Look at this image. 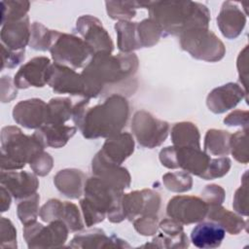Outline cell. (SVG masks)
Here are the masks:
<instances>
[{"label": "cell", "instance_id": "ffe728a7", "mask_svg": "<svg viewBox=\"0 0 249 249\" xmlns=\"http://www.w3.org/2000/svg\"><path fill=\"white\" fill-rule=\"evenodd\" d=\"M92 175L106 181L114 187L124 191L129 188L131 176L128 170L119 164L103 159L97 152L91 160Z\"/></svg>", "mask_w": 249, "mask_h": 249}, {"label": "cell", "instance_id": "9c48e42d", "mask_svg": "<svg viewBox=\"0 0 249 249\" xmlns=\"http://www.w3.org/2000/svg\"><path fill=\"white\" fill-rule=\"evenodd\" d=\"M170 125L145 110L136 111L131 121V131L138 144L154 149L160 146L167 138Z\"/></svg>", "mask_w": 249, "mask_h": 249}, {"label": "cell", "instance_id": "4fadbf2b", "mask_svg": "<svg viewBox=\"0 0 249 249\" xmlns=\"http://www.w3.org/2000/svg\"><path fill=\"white\" fill-rule=\"evenodd\" d=\"M75 30L91 48L94 54L98 53H112L114 51L111 36L97 18L91 15L81 16L76 21Z\"/></svg>", "mask_w": 249, "mask_h": 249}, {"label": "cell", "instance_id": "e575fe53", "mask_svg": "<svg viewBox=\"0 0 249 249\" xmlns=\"http://www.w3.org/2000/svg\"><path fill=\"white\" fill-rule=\"evenodd\" d=\"M55 30H51L43 23L34 21L31 24L29 47L35 51H49L53 41Z\"/></svg>", "mask_w": 249, "mask_h": 249}, {"label": "cell", "instance_id": "52a82bcc", "mask_svg": "<svg viewBox=\"0 0 249 249\" xmlns=\"http://www.w3.org/2000/svg\"><path fill=\"white\" fill-rule=\"evenodd\" d=\"M123 195L124 191L94 175L86 181L84 197L98 211L105 214L111 223H121L124 221L121 213Z\"/></svg>", "mask_w": 249, "mask_h": 249}, {"label": "cell", "instance_id": "ab89813d", "mask_svg": "<svg viewBox=\"0 0 249 249\" xmlns=\"http://www.w3.org/2000/svg\"><path fill=\"white\" fill-rule=\"evenodd\" d=\"M190 245L189 238L184 232L177 236H170L160 232L152 239V242L149 244L143 245V247H156V248H188Z\"/></svg>", "mask_w": 249, "mask_h": 249}, {"label": "cell", "instance_id": "b9f144b4", "mask_svg": "<svg viewBox=\"0 0 249 249\" xmlns=\"http://www.w3.org/2000/svg\"><path fill=\"white\" fill-rule=\"evenodd\" d=\"M132 223L134 230L139 234L151 236L158 232L160 222L158 215H142L135 218Z\"/></svg>", "mask_w": 249, "mask_h": 249}, {"label": "cell", "instance_id": "7402d4cb", "mask_svg": "<svg viewBox=\"0 0 249 249\" xmlns=\"http://www.w3.org/2000/svg\"><path fill=\"white\" fill-rule=\"evenodd\" d=\"M134 147L133 136L129 132L122 131L106 138L98 153L106 160L121 165L133 154Z\"/></svg>", "mask_w": 249, "mask_h": 249}, {"label": "cell", "instance_id": "f907efd6", "mask_svg": "<svg viewBox=\"0 0 249 249\" xmlns=\"http://www.w3.org/2000/svg\"><path fill=\"white\" fill-rule=\"evenodd\" d=\"M248 46H245L243 50L239 53L236 60V67L238 72V79L241 83V87L247 92V81H248Z\"/></svg>", "mask_w": 249, "mask_h": 249}, {"label": "cell", "instance_id": "bcb514c9", "mask_svg": "<svg viewBox=\"0 0 249 249\" xmlns=\"http://www.w3.org/2000/svg\"><path fill=\"white\" fill-rule=\"evenodd\" d=\"M29 165L34 174L38 176H46L53 166V159L49 153L43 151L30 161Z\"/></svg>", "mask_w": 249, "mask_h": 249}, {"label": "cell", "instance_id": "277c9868", "mask_svg": "<svg viewBox=\"0 0 249 249\" xmlns=\"http://www.w3.org/2000/svg\"><path fill=\"white\" fill-rule=\"evenodd\" d=\"M0 141L1 170H20L45 149L33 134H24L15 125L1 129Z\"/></svg>", "mask_w": 249, "mask_h": 249}, {"label": "cell", "instance_id": "f35d334b", "mask_svg": "<svg viewBox=\"0 0 249 249\" xmlns=\"http://www.w3.org/2000/svg\"><path fill=\"white\" fill-rule=\"evenodd\" d=\"M59 220L64 222L72 232L81 231L85 227V223L82 219L78 206L70 201H63Z\"/></svg>", "mask_w": 249, "mask_h": 249}, {"label": "cell", "instance_id": "1f68e13d", "mask_svg": "<svg viewBox=\"0 0 249 249\" xmlns=\"http://www.w3.org/2000/svg\"><path fill=\"white\" fill-rule=\"evenodd\" d=\"M105 6L107 15L118 21L130 20L141 8L139 1H106Z\"/></svg>", "mask_w": 249, "mask_h": 249}, {"label": "cell", "instance_id": "5b68a950", "mask_svg": "<svg viewBox=\"0 0 249 249\" xmlns=\"http://www.w3.org/2000/svg\"><path fill=\"white\" fill-rule=\"evenodd\" d=\"M49 51L53 63L72 69L84 68L94 55L91 48L81 37L58 30H55Z\"/></svg>", "mask_w": 249, "mask_h": 249}, {"label": "cell", "instance_id": "44dd1931", "mask_svg": "<svg viewBox=\"0 0 249 249\" xmlns=\"http://www.w3.org/2000/svg\"><path fill=\"white\" fill-rule=\"evenodd\" d=\"M71 248L100 249V248H129L130 245L124 239L111 235L108 236L101 229H91L74 235L69 245Z\"/></svg>", "mask_w": 249, "mask_h": 249}, {"label": "cell", "instance_id": "681fc988", "mask_svg": "<svg viewBox=\"0 0 249 249\" xmlns=\"http://www.w3.org/2000/svg\"><path fill=\"white\" fill-rule=\"evenodd\" d=\"M225 190L217 184L206 185L205 188L201 191V198L207 203L208 206L222 204L225 200Z\"/></svg>", "mask_w": 249, "mask_h": 249}, {"label": "cell", "instance_id": "e0dca14e", "mask_svg": "<svg viewBox=\"0 0 249 249\" xmlns=\"http://www.w3.org/2000/svg\"><path fill=\"white\" fill-rule=\"evenodd\" d=\"M243 98L247 100V92L237 83L230 82L213 89L206 97V106L214 114H223L233 109Z\"/></svg>", "mask_w": 249, "mask_h": 249}, {"label": "cell", "instance_id": "ba28073f", "mask_svg": "<svg viewBox=\"0 0 249 249\" xmlns=\"http://www.w3.org/2000/svg\"><path fill=\"white\" fill-rule=\"evenodd\" d=\"M159 159L160 163L168 169L180 168L200 177L206 171L211 157L198 148L167 146L160 150Z\"/></svg>", "mask_w": 249, "mask_h": 249}, {"label": "cell", "instance_id": "4316f807", "mask_svg": "<svg viewBox=\"0 0 249 249\" xmlns=\"http://www.w3.org/2000/svg\"><path fill=\"white\" fill-rule=\"evenodd\" d=\"M206 218L210 221L219 224L230 234H238L247 228V221H245L241 215L231 212L222 204L209 205Z\"/></svg>", "mask_w": 249, "mask_h": 249}, {"label": "cell", "instance_id": "db71d44e", "mask_svg": "<svg viewBox=\"0 0 249 249\" xmlns=\"http://www.w3.org/2000/svg\"><path fill=\"white\" fill-rule=\"evenodd\" d=\"M159 228L160 229L161 232L170 236H177L185 232L183 230V225L171 218L161 220L159 223Z\"/></svg>", "mask_w": 249, "mask_h": 249}, {"label": "cell", "instance_id": "7bdbcfd3", "mask_svg": "<svg viewBox=\"0 0 249 249\" xmlns=\"http://www.w3.org/2000/svg\"><path fill=\"white\" fill-rule=\"evenodd\" d=\"M17 230L12 221L6 217L0 220V247L17 248Z\"/></svg>", "mask_w": 249, "mask_h": 249}, {"label": "cell", "instance_id": "836d02e7", "mask_svg": "<svg viewBox=\"0 0 249 249\" xmlns=\"http://www.w3.org/2000/svg\"><path fill=\"white\" fill-rule=\"evenodd\" d=\"M137 34L141 48H150L159 43L162 37L160 25L152 18H148L137 24Z\"/></svg>", "mask_w": 249, "mask_h": 249}, {"label": "cell", "instance_id": "f6af8a7d", "mask_svg": "<svg viewBox=\"0 0 249 249\" xmlns=\"http://www.w3.org/2000/svg\"><path fill=\"white\" fill-rule=\"evenodd\" d=\"M80 207L82 210L84 223L87 228H90L104 221L106 215L98 211L93 205L86 198L83 197L80 199Z\"/></svg>", "mask_w": 249, "mask_h": 249}, {"label": "cell", "instance_id": "74e56055", "mask_svg": "<svg viewBox=\"0 0 249 249\" xmlns=\"http://www.w3.org/2000/svg\"><path fill=\"white\" fill-rule=\"evenodd\" d=\"M248 129H241L231 134L230 138V153L233 159L243 164H247L249 161L248 154V142H247Z\"/></svg>", "mask_w": 249, "mask_h": 249}, {"label": "cell", "instance_id": "ee69618b", "mask_svg": "<svg viewBox=\"0 0 249 249\" xmlns=\"http://www.w3.org/2000/svg\"><path fill=\"white\" fill-rule=\"evenodd\" d=\"M232 207L234 211L243 216H248V183L247 172L242 177L241 186L235 191L233 196Z\"/></svg>", "mask_w": 249, "mask_h": 249}, {"label": "cell", "instance_id": "60d3db41", "mask_svg": "<svg viewBox=\"0 0 249 249\" xmlns=\"http://www.w3.org/2000/svg\"><path fill=\"white\" fill-rule=\"evenodd\" d=\"M231 161L228 157H220L210 160L206 171L200 176L204 180H213L225 176L231 169Z\"/></svg>", "mask_w": 249, "mask_h": 249}, {"label": "cell", "instance_id": "7a4b0ae2", "mask_svg": "<svg viewBox=\"0 0 249 249\" xmlns=\"http://www.w3.org/2000/svg\"><path fill=\"white\" fill-rule=\"evenodd\" d=\"M138 66L139 60L134 53H95L81 73L86 86L85 97L96 98L105 94L110 87L129 83Z\"/></svg>", "mask_w": 249, "mask_h": 249}, {"label": "cell", "instance_id": "4dcf8cb0", "mask_svg": "<svg viewBox=\"0 0 249 249\" xmlns=\"http://www.w3.org/2000/svg\"><path fill=\"white\" fill-rule=\"evenodd\" d=\"M50 123L54 124H64L72 119L73 107L72 100L69 97H53L49 102Z\"/></svg>", "mask_w": 249, "mask_h": 249}, {"label": "cell", "instance_id": "30bf717a", "mask_svg": "<svg viewBox=\"0 0 249 249\" xmlns=\"http://www.w3.org/2000/svg\"><path fill=\"white\" fill-rule=\"evenodd\" d=\"M69 229L61 220L44 226L37 221L23 226V237L29 249L59 248L68 238Z\"/></svg>", "mask_w": 249, "mask_h": 249}, {"label": "cell", "instance_id": "3957f363", "mask_svg": "<svg viewBox=\"0 0 249 249\" xmlns=\"http://www.w3.org/2000/svg\"><path fill=\"white\" fill-rule=\"evenodd\" d=\"M147 8L149 18L154 19L162 31V37L181 35L196 27L208 28L211 19L208 8L194 1H148L140 2Z\"/></svg>", "mask_w": 249, "mask_h": 249}, {"label": "cell", "instance_id": "c3c4849f", "mask_svg": "<svg viewBox=\"0 0 249 249\" xmlns=\"http://www.w3.org/2000/svg\"><path fill=\"white\" fill-rule=\"evenodd\" d=\"M1 70L5 68L13 69L19 65L25 58V49L20 51H12L1 44Z\"/></svg>", "mask_w": 249, "mask_h": 249}, {"label": "cell", "instance_id": "8fae6325", "mask_svg": "<svg viewBox=\"0 0 249 249\" xmlns=\"http://www.w3.org/2000/svg\"><path fill=\"white\" fill-rule=\"evenodd\" d=\"M161 198L159 193L151 189L133 191L124 194L121 202V213L124 221L132 222L142 215H158Z\"/></svg>", "mask_w": 249, "mask_h": 249}, {"label": "cell", "instance_id": "83f0119b", "mask_svg": "<svg viewBox=\"0 0 249 249\" xmlns=\"http://www.w3.org/2000/svg\"><path fill=\"white\" fill-rule=\"evenodd\" d=\"M171 141L175 147H194L200 149V133L197 126L191 122L173 124L170 131Z\"/></svg>", "mask_w": 249, "mask_h": 249}, {"label": "cell", "instance_id": "cb8c5ba5", "mask_svg": "<svg viewBox=\"0 0 249 249\" xmlns=\"http://www.w3.org/2000/svg\"><path fill=\"white\" fill-rule=\"evenodd\" d=\"M86 174L77 168H65L59 170L53 177V184L64 196L77 199L84 195L87 181Z\"/></svg>", "mask_w": 249, "mask_h": 249}, {"label": "cell", "instance_id": "d6a6232c", "mask_svg": "<svg viewBox=\"0 0 249 249\" xmlns=\"http://www.w3.org/2000/svg\"><path fill=\"white\" fill-rule=\"evenodd\" d=\"M30 8L29 1L2 0L1 1V25L18 21L27 17Z\"/></svg>", "mask_w": 249, "mask_h": 249}, {"label": "cell", "instance_id": "f5cc1de1", "mask_svg": "<svg viewBox=\"0 0 249 249\" xmlns=\"http://www.w3.org/2000/svg\"><path fill=\"white\" fill-rule=\"evenodd\" d=\"M248 117L247 110H234L227 115L223 122L228 126H241L244 129H248Z\"/></svg>", "mask_w": 249, "mask_h": 249}, {"label": "cell", "instance_id": "7dc6e473", "mask_svg": "<svg viewBox=\"0 0 249 249\" xmlns=\"http://www.w3.org/2000/svg\"><path fill=\"white\" fill-rule=\"evenodd\" d=\"M63 201L57 198L49 199L41 208L39 216L42 221L50 223L55 220H59L61 210H62Z\"/></svg>", "mask_w": 249, "mask_h": 249}, {"label": "cell", "instance_id": "7c38bea8", "mask_svg": "<svg viewBox=\"0 0 249 249\" xmlns=\"http://www.w3.org/2000/svg\"><path fill=\"white\" fill-rule=\"evenodd\" d=\"M207 211V203L201 197L195 196H175L168 200L166 205L167 216L182 225L203 221Z\"/></svg>", "mask_w": 249, "mask_h": 249}, {"label": "cell", "instance_id": "d4e9b609", "mask_svg": "<svg viewBox=\"0 0 249 249\" xmlns=\"http://www.w3.org/2000/svg\"><path fill=\"white\" fill-rule=\"evenodd\" d=\"M226 236V231L216 222H199L191 231L192 243L201 249L219 247Z\"/></svg>", "mask_w": 249, "mask_h": 249}, {"label": "cell", "instance_id": "5bb4252c", "mask_svg": "<svg viewBox=\"0 0 249 249\" xmlns=\"http://www.w3.org/2000/svg\"><path fill=\"white\" fill-rule=\"evenodd\" d=\"M14 121L28 129H38L50 123L48 103L41 98H29L18 102L13 108Z\"/></svg>", "mask_w": 249, "mask_h": 249}, {"label": "cell", "instance_id": "d6986e66", "mask_svg": "<svg viewBox=\"0 0 249 249\" xmlns=\"http://www.w3.org/2000/svg\"><path fill=\"white\" fill-rule=\"evenodd\" d=\"M246 17L247 15L239 8L237 3L225 1L216 18L217 26L225 38L235 39L245 27Z\"/></svg>", "mask_w": 249, "mask_h": 249}, {"label": "cell", "instance_id": "6da1fadb", "mask_svg": "<svg viewBox=\"0 0 249 249\" xmlns=\"http://www.w3.org/2000/svg\"><path fill=\"white\" fill-rule=\"evenodd\" d=\"M128 117V100L123 94L113 93L93 106L89 98L84 97L74 105L72 120L85 138L97 139L122 132Z\"/></svg>", "mask_w": 249, "mask_h": 249}, {"label": "cell", "instance_id": "d590c367", "mask_svg": "<svg viewBox=\"0 0 249 249\" xmlns=\"http://www.w3.org/2000/svg\"><path fill=\"white\" fill-rule=\"evenodd\" d=\"M40 196L38 193L21 199L17 206V215L19 221L24 225L36 221L40 213Z\"/></svg>", "mask_w": 249, "mask_h": 249}, {"label": "cell", "instance_id": "8d00e7d4", "mask_svg": "<svg viewBox=\"0 0 249 249\" xmlns=\"http://www.w3.org/2000/svg\"><path fill=\"white\" fill-rule=\"evenodd\" d=\"M164 187L173 193H185L192 189L193 178L190 173L181 170L167 172L162 176Z\"/></svg>", "mask_w": 249, "mask_h": 249}, {"label": "cell", "instance_id": "8992f818", "mask_svg": "<svg viewBox=\"0 0 249 249\" xmlns=\"http://www.w3.org/2000/svg\"><path fill=\"white\" fill-rule=\"evenodd\" d=\"M181 49L196 59L217 62L226 54V47L219 37L208 28L196 27L179 36Z\"/></svg>", "mask_w": 249, "mask_h": 249}, {"label": "cell", "instance_id": "ac0fdd59", "mask_svg": "<svg viewBox=\"0 0 249 249\" xmlns=\"http://www.w3.org/2000/svg\"><path fill=\"white\" fill-rule=\"evenodd\" d=\"M0 184L17 200L34 195L39 188V180L36 174L24 170H1Z\"/></svg>", "mask_w": 249, "mask_h": 249}, {"label": "cell", "instance_id": "2e32d148", "mask_svg": "<svg viewBox=\"0 0 249 249\" xmlns=\"http://www.w3.org/2000/svg\"><path fill=\"white\" fill-rule=\"evenodd\" d=\"M48 85L56 93L85 97L86 86L84 79L81 74L70 67L53 63Z\"/></svg>", "mask_w": 249, "mask_h": 249}, {"label": "cell", "instance_id": "484cf974", "mask_svg": "<svg viewBox=\"0 0 249 249\" xmlns=\"http://www.w3.org/2000/svg\"><path fill=\"white\" fill-rule=\"evenodd\" d=\"M77 127L66 124H48L35 130L33 135L39 142L46 147L50 148H62L68 141L75 135Z\"/></svg>", "mask_w": 249, "mask_h": 249}, {"label": "cell", "instance_id": "11a10c76", "mask_svg": "<svg viewBox=\"0 0 249 249\" xmlns=\"http://www.w3.org/2000/svg\"><path fill=\"white\" fill-rule=\"evenodd\" d=\"M12 203V195L9 191L1 186L0 187V204H1V212H6L9 210Z\"/></svg>", "mask_w": 249, "mask_h": 249}, {"label": "cell", "instance_id": "9a60e30c", "mask_svg": "<svg viewBox=\"0 0 249 249\" xmlns=\"http://www.w3.org/2000/svg\"><path fill=\"white\" fill-rule=\"evenodd\" d=\"M47 56H35L20 66L15 74L14 83L18 89L43 88L48 85L52 67Z\"/></svg>", "mask_w": 249, "mask_h": 249}, {"label": "cell", "instance_id": "816d5d0a", "mask_svg": "<svg viewBox=\"0 0 249 249\" xmlns=\"http://www.w3.org/2000/svg\"><path fill=\"white\" fill-rule=\"evenodd\" d=\"M18 95V88L14 83V79L9 75L1 77V102L6 103L15 99Z\"/></svg>", "mask_w": 249, "mask_h": 249}, {"label": "cell", "instance_id": "f546056e", "mask_svg": "<svg viewBox=\"0 0 249 249\" xmlns=\"http://www.w3.org/2000/svg\"><path fill=\"white\" fill-rule=\"evenodd\" d=\"M231 133L227 130L211 128L204 136V152L211 156L226 157L230 154Z\"/></svg>", "mask_w": 249, "mask_h": 249}, {"label": "cell", "instance_id": "603a6c76", "mask_svg": "<svg viewBox=\"0 0 249 249\" xmlns=\"http://www.w3.org/2000/svg\"><path fill=\"white\" fill-rule=\"evenodd\" d=\"M30 36L31 24L28 16L20 20L5 23L1 27V44L12 51L24 50L29 45Z\"/></svg>", "mask_w": 249, "mask_h": 249}, {"label": "cell", "instance_id": "f1b7e54d", "mask_svg": "<svg viewBox=\"0 0 249 249\" xmlns=\"http://www.w3.org/2000/svg\"><path fill=\"white\" fill-rule=\"evenodd\" d=\"M138 22L125 20L115 23L117 33V46L121 53H133L141 49V45L137 34Z\"/></svg>", "mask_w": 249, "mask_h": 249}]
</instances>
